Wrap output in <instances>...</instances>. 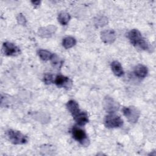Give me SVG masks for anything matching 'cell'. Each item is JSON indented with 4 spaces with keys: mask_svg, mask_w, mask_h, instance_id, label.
Wrapping results in <instances>:
<instances>
[{
    "mask_svg": "<svg viewBox=\"0 0 156 156\" xmlns=\"http://www.w3.org/2000/svg\"><path fill=\"white\" fill-rule=\"evenodd\" d=\"M74 118L77 124L79 126H84L88 122V115L84 112H80Z\"/></svg>",
    "mask_w": 156,
    "mask_h": 156,
    "instance_id": "12",
    "label": "cell"
},
{
    "mask_svg": "<svg viewBox=\"0 0 156 156\" xmlns=\"http://www.w3.org/2000/svg\"><path fill=\"white\" fill-rule=\"evenodd\" d=\"M128 38L133 46L138 47L143 50L149 49V45L148 43L143 37L138 30L135 29L131 30L128 33Z\"/></svg>",
    "mask_w": 156,
    "mask_h": 156,
    "instance_id": "1",
    "label": "cell"
},
{
    "mask_svg": "<svg viewBox=\"0 0 156 156\" xmlns=\"http://www.w3.org/2000/svg\"><path fill=\"white\" fill-rule=\"evenodd\" d=\"M54 82L57 87H63L66 88L71 87L72 84L71 80H70L68 77H65L63 75L57 76L55 79Z\"/></svg>",
    "mask_w": 156,
    "mask_h": 156,
    "instance_id": "9",
    "label": "cell"
},
{
    "mask_svg": "<svg viewBox=\"0 0 156 156\" xmlns=\"http://www.w3.org/2000/svg\"><path fill=\"white\" fill-rule=\"evenodd\" d=\"M101 38L102 41L106 44L113 43L116 39V34L113 30H106L101 32Z\"/></svg>",
    "mask_w": 156,
    "mask_h": 156,
    "instance_id": "8",
    "label": "cell"
},
{
    "mask_svg": "<svg viewBox=\"0 0 156 156\" xmlns=\"http://www.w3.org/2000/svg\"><path fill=\"white\" fill-rule=\"evenodd\" d=\"M54 80V78H53V76L51 74L49 73H47L45 74L44 77H43V82L46 83V84H51Z\"/></svg>",
    "mask_w": 156,
    "mask_h": 156,
    "instance_id": "20",
    "label": "cell"
},
{
    "mask_svg": "<svg viewBox=\"0 0 156 156\" xmlns=\"http://www.w3.org/2000/svg\"><path fill=\"white\" fill-rule=\"evenodd\" d=\"M3 51L8 56H16L20 53V48L10 42H5L3 44Z\"/></svg>",
    "mask_w": 156,
    "mask_h": 156,
    "instance_id": "7",
    "label": "cell"
},
{
    "mask_svg": "<svg viewBox=\"0 0 156 156\" xmlns=\"http://www.w3.org/2000/svg\"><path fill=\"white\" fill-rule=\"evenodd\" d=\"M38 54L40 58L44 61H47L51 59L52 56V54L51 52L45 49H40L38 51Z\"/></svg>",
    "mask_w": 156,
    "mask_h": 156,
    "instance_id": "17",
    "label": "cell"
},
{
    "mask_svg": "<svg viewBox=\"0 0 156 156\" xmlns=\"http://www.w3.org/2000/svg\"><path fill=\"white\" fill-rule=\"evenodd\" d=\"M66 107L73 117L76 116L80 112L78 104L74 100L69 101L66 103Z\"/></svg>",
    "mask_w": 156,
    "mask_h": 156,
    "instance_id": "10",
    "label": "cell"
},
{
    "mask_svg": "<svg viewBox=\"0 0 156 156\" xmlns=\"http://www.w3.org/2000/svg\"><path fill=\"white\" fill-rule=\"evenodd\" d=\"M32 3L33 4H34L35 5H38L40 3V1H32Z\"/></svg>",
    "mask_w": 156,
    "mask_h": 156,
    "instance_id": "22",
    "label": "cell"
},
{
    "mask_svg": "<svg viewBox=\"0 0 156 156\" xmlns=\"http://www.w3.org/2000/svg\"><path fill=\"white\" fill-rule=\"evenodd\" d=\"M51 63L53 66L56 68H60L63 63V60L56 54H52L51 58Z\"/></svg>",
    "mask_w": 156,
    "mask_h": 156,
    "instance_id": "18",
    "label": "cell"
},
{
    "mask_svg": "<svg viewBox=\"0 0 156 156\" xmlns=\"http://www.w3.org/2000/svg\"><path fill=\"white\" fill-rule=\"evenodd\" d=\"M104 124L108 128H116L122 126L123 121L120 116L112 113L105 116Z\"/></svg>",
    "mask_w": 156,
    "mask_h": 156,
    "instance_id": "4",
    "label": "cell"
},
{
    "mask_svg": "<svg viewBox=\"0 0 156 156\" xmlns=\"http://www.w3.org/2000/svg\"><path fill=\"white\" fill-rule=\"evenodd\" d=\"M17 21H18V23L21 25H25L26 23V18L23 15H22L21 13H20L17 16Z\"/></svg>",
    "mask_w": 156,
    "mask_h": 156,
    "instance_id": "21",
    "label": "cell"
},
{
    "mask_svg": "<svg viewBox=\"0 0 156 156\" xmlns=\"http://www.w3.org/2000/svg\"><path fill=\"white\" fill-rule=\"evenodd\" d=\"M111 68L114 73L118 77H120L123 75L124 71L121 63L118 61H113L111 63Z\"/></svg>",
    "mask_w": 156,
    "mask_h": 156,
    "instance_id": "13",
    "label": "cell"
},
{
    "mask_svg": "<svg viewBox=\"0 0 156 156\" xmlns=\"http://www.w3.org/2000/svg\"><path fill=\"white\" fill-rule=\"evenodd\" d=\"M71 132L73 136L76 140L84 146H88L89 140L83 130L77 127H74Z\"/></svg>",
    "mask_w": 156,
    "mask_h": 156,
    "instance_id": "5",
    "label": "cell"
},
{
    "mask_svg": "<svg viewBox=\"0 0 156 156\" xmlns=\"http://www.w3.org/2000/svg\"><path fill=\"white\" fill-rule=\"evenodd\" d=\"M134 73L136 77L144 78L147 74V68L143 65H138L135 68Z\"/></svg>",
    "mask_w": 156,
    "mask_h": 156,
    "instance_id": "14",
    "label": "cell"
},
{
    "mask_svg": "<svg viewBox=\"0 0 156 156\" xmlns=\"http://www.w3.org/2000/svg\"><path fill=\"white\" fill-rule=\"evenodd\" d=\"M55 30L56 27L53 26L41 27L38 30V35L41 37H49L55 32Z\"/></svg>",
    "mask_w": 156,
    "mask_h": 156,
    "instance_id": "11",
    "label": "cell"
},
{
    "mask_svg": "<svg viewBox=\"0 0 156 156\" xmlns=\"http://www.w3.org/2000/svg\"><path fill=\"white\" fill-rule=\"evenodd\" d=\"M76 43V39L73 37H66L63 38L62 45L65 49H69L73 47Z\"/></svg>",
    "mask_w": 156,
    "mask_h": 156,
    "instance_id": "15",
    "label": "cell"
},
{
    "mask_svg": "<svg viewBox=\"0 0 156 156\" xmlns=\"http://www.w3.org/2000/svg\"><path fill=\"white\" fill-rule=\"evenodd\" d=\"M122 112L128 121L132 123L137 122L140 115V110L134 106L124 107L122 108Z\"/></svg>",
    "mask_w": 156,
    "mask_h": 156,
    "instance_id": "3",
    "label": "cell"
},
{
    "mask_svg": "<svg viewBox=\"0 0 156 156\" xmlns=\"http://www.w3.org/2000/svg\"><path fill=\"white\" fill-rule=\"evenodd\" d=\"M108 23L107 18L104 16H99L94 20V24L97 27H102Z\"/></svg>",
    "mask_w": 156,
    "mask_h": 156,
    "instance_id": "19",
    "label": "cell"
},
{
    "mask_svg": "<svg viewBox=\"0 0 156 156\" xmlns=\"http://www.w3.org/2000/svg\"><path fill=\"white\" fill-rule=\"evenodd\" d=\"M103 105L105 110L109 113H113L118 111L119 108V104L112 98L107 96L104 98Z\"/></svg>",
    "mask_w": 156,
    "mask_h": 156,
    "instance_id": "6",
    "label": "cell"
},
{
    "mask_svg": "<svg viewBox=\"0 0 156 156\" xmlns=\"http://www.w3.org/2000/svg\"><path fill=\"white\" fill-rule=\"evenodd\" d=\"M70 18L69 14L65 12H60L58 15V21L62 25H66L70 20Z\"/></svg>",
    "mask_w": 156,
    "mask_h": 156,
    "instance_id": "16",
    "label": "cell"
},
{
    "mask_svg": "<svg viewBox=\"0 0 156 156\" xmlns=\"http://www.w3.org/2000/svg\"><path fill=\"white\" fill-rule=\"evenodd\" d=\"M7 136L10 141L15 144H23L27 141V138L17 130H9L7 132Z\"/></svg>",
    "mask_w": 156,
    "mask_h": 156,
    "instance_id": "2",
    "label": "cell"
}]
</instances>
